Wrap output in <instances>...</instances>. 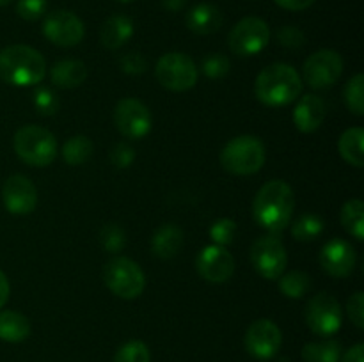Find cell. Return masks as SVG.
<instances>
[{"label": "cell", "instance_id": "obj_1", "mask_svg": "<svg viewBox=\"0 0 364 362\" xmlns=\"http://www.w3.org/2000/svg\"><path fill=\"white\" fill-rule=\"evenodd\" d=\"M295 197L290 185L283 180H272L263 185L252 201V215L258 226L272 234L283 233L291 222Z\"/></svg>", "mask_w": 364, "mask_h": 362}, {"label": "cell", "instance_id": "obj_2", "mask_svg": "<svg viewBox=\"0 0 364 362\" xmlns=\"http://www.w3.org/2000/svg\"><path fill=\"white\" fill-rule=\"evenodd\" d=\"M255 92L267 106L290 105L301 96L302 78L290 64H270L256 77Z\"/></svg>", "mask_w": 364, "mask_h": 362}, {"label": "cell", "instance_id": "obj_3", "mask_svg": "<svg viewBox=\"0 0 364 362\" xmlns=\"http://www.w3.org/2000/svg\"><path fill=\"white\" fill-rule=\"evenodd\" d=\"M45 57L28 45H11L0 52V78L16 87L36 85L45 78Z\"/></svg>", "mask_w": 364, "mask_h": 362}, {"label": "cell", "instance_id": "obj_4", "mask_svg": "<svg viewBox=\"0 0 364 362\" xmlns=\"http://www.w3.org/2000/svg\"><path fill=\"white\" fill-rule=\"evenodd\" d=\"M267 158L265 146L255 135H240L224 146L220 163L224 169L237 176H249L258 172Z\"/></svg>", "mask_w": 364, "mask_h": 362}, {"label": "cell", "instance_id": "obj_5", "mask_svg": "<svg viewBox=\"0 0 364 362\" xmlns=\"http://www.w3.org/2000/svg\"><path fill=\"white\" fill-rule=\"evenodd\" d=\"M14 151L18 158L32 167H46L55 160L57 141L52 131L38 124L21 126L14 133Z\"/></svg>", "mask_w": 364, "mask_h": 362}, {"label": "cell", "instance_id": "obj_6", "mask_svg": "<svg viewBox=\"0 0 364 362\" xmlns=\"http://www.w3.org/2000/svg\"><path fill=\"white\" fill-rule=\"evenodd\" d=\"M103 280L116 297L124 298V300H134L141 297L146 286L141 266L130 258L110 259L103 270Z\"/></svg>", "mask_w": 364, "mask_h": 362}, {"label": "cell", "instance_id": "obj_7", "mask_svg": "<svg viewBox=\"0 0 364 362\" xmlns=\"http://www.w3.org/2000/svg\"><path fill=\"white\" fill-rule=\"evenodd\" d=\"M156 80L169 91H188L198 82V66L185 53L171 52L159 59L155 67Z\"/></svg>", "mask_w": 364, "mask_h": 362}, {"label": "cell", "instance_id": "obj_8", "mask_svg": "<svg viewBox=\"0 0 364 362\" xmlns=\"http://www.w3.org/2000/svg\"><path fill=\"white\" fill-rule=\"evenodd\" d=\"M270 41V28L265 20L258 16H247L242 18L230 32V43L231 52L237 53L238 57H249L256 55L262 52Z\"/></svg>", "mask_w": 364, "mask_h": 362}, {"label": "cell", "instance_id": "obj_9", "mask_svg": "<svg viewBox=\"0 0 364 362\" xmlns=\"http://www.w3.org/2000/svg\"><path fill=\"white\" fill-rule=\"evenodd\" d=\"M251 263L256 272L265 279H279L288 265V254L283 241L274 234L259 236L251 247Z\"/></svg>", "mask_w": 364, "mask_h": 362}, {"label": "cell", "instance_id": "obj_10", "mask_svg": "<svg viewBox=\"0 0 364 362\" xmlns=\"http://www.w3.org/2000/svg\"><path fill=\"white\" fill-rule=\"evenodd\" d=\"M341 322H343V312L340 302L329 293H318L308 302L306 323L316 336H334L341 329Z\"/></svg>", "mask_w": 364, "mask_h": 362}, {"label": "cell", "instance_id": "obj_11", "mask_svg": "<svg viewBox=\"0 0 364 362\" xmlns=\"http://www.w3.org/2000/svg\"><path fill=\"white\" fill-rule=\"evenodd\" d=\"M343 73V59L334 50H318L304 62V80L313 89H327Z\"/></svg>", "mask_w": 364, "mask_h": 362}, {"label": "cell", "instance_id": "obj_12", "mask_svg": "<svg viewBox=\"0 0 364 362\" xmlns=\"http://www.w3.org/2000/svg\"><path fill=\"white\" fill-rule=\"evenodd\" d=\"M114 123L123 137L142 138L151 130L153 117L144 103L135 98H124L116 105Z\"/></svg>", "mask_w": 364, "mask_h": 362}, {"label": "cell", "instance_id": "obj_13", "mask_svg": "<svg viewBox=\"0 0 364 362\" xmlns=\"http://www.w3.org/2000/svg\"><path fill=\"white\" fill-rule=\"evenodd\" d=\"M43 34L50 43L63 48L78 45L84 39L85 28L80 18L71 11H53L43 21Z\"/></svg>", "mask_w": 364, "mask_h": 362}, {"label": "cell", "instance_id": "obj_14", "mask_svg": "<svg viewBox=\"0 0 364 362\" xmlns=\"http://www.w3.org/2000/svg\"><path fill=\"white\" fill-rule=\"evenodd\" d=\"M283 334L270 319H258L245 332V350L258 361L272 358L279 351Z\"/></svg>", "mask_w": 364, "mask_h": 362}, {"label": "cell", "instance_id": "obj_15", "mask_svg": "<svg viewBox=\"0 0 364 362\" xmlns=\"http://www.w3.org/2000/svg\"><path fill=\"white\" fill-rule=\"evenodd\" d=\"M196 268L199 275L205 280L213 284L226 283L231 279L235 272V259L226 247L220 245H208L199 252L196 259Z\"/></svg>", "mask_w": 364, "mask_h": 362}, {"label": "cell", "instance_id": "obj_16", "mask_svg": "<svg viewBox=\"0 0 364 362\" xmlns=\"http://www.w3.org/2000/svg\"><path fill=\"white\" fill-rule=\"evenodd\" d=\"M4 206L13 215H27L38 204V190L28 177L21 174L9 176L2 188Z\"/></svg>", "mask_w": 364, "mask_h": 362}, {"label": "cell", "instance_id": "obj_17", "mask_svg": "<svg viewBox=\"0 0 364 362\" xmlns=\"http://www.w3.org/2000/svg\"><path fill=\"white\" fill-rule=\"evenodd\" d=\"M320 265L329 275L347 277L355 266V251L347 240L333 238L320 251Z\"/></svg>", "mask_w": 364, "mask_h": 362}, {"label": "cell", "instance_id": "obj_18", "mask_svg": "<svg viewBox=\"0 0 364 362\" xmlns=\"http://www.w3.org/2000/svg\"><path fill=\"white\" fill-rule=\"evenodd\" d=\"M326 117V103L316 94H306L299 99L294 110V123L302 133L318 130Z\"/></svg>", "mask_w": 364, "mask_h": 362}, {"label": "cell", "instance_id": "obj_19", "mask_svg": "<svg viewBox=\"0 0 364 362\" xmlns=\"http://www.w3.org/2000/svg\"><path fill=\"white\" fill-rule=\"evenodd\" d=\"M223 21L224 16L219 7L206 2H201L192 7L187 13V18H185V23H187L188 31L199 35L215 34L223 27Z\"/></svg>", "mask_w": 364, "mask_h": 362}, {"label": "cell", "instance_id": "obj_20", "mask_svg": "<svg viewBox=\"0 0 364 362\" xmlns=\"http://www.w3.org/2000/svg\"><path fill=\"white\" fill-rule=\"evenodd\" d=\"M134 35V21L124 14H114L107 18L100 31L102 45L109 50H117Z\"/></svg>", "mask_w": 364, "mask_h": 362}, {"label": "cell", "instance_id": "obj_21", "mask_svg": "<svg viewBox=\"0 0 364 362\" xmlns=\"http://www.w3.org/2000/svg\"><path fill=\"white\" fill-rule=\"evenodd\" d=\"M183 245V231L174 224H164L151 238V251L156 258L171 259Z\"/></svg>", "mask_w": 364, "mask_h": 362}, {"label": "cell", "instance_id": "obj_22", "mask_svg": "<svg viewBox=\"0 0 364 362\" xmlns=\"http://www.w3.org/2000/svg\"><path fill=\"white\" fill-rule=\"evenodd\" d=\"M52 84L63 89H75L82 85L87 78V67L82 60L64 59L53 64L52 67Z\"/></svg>", "mask_w": 364, "mask_h": 362}, {"label": "cell", "instance_id": "obj_23", "mask_svg": "<svg viewBox=\"0 0 364 362\" xmlns=\"http://www.w3.org/2000/svg\"><path fill=\"white\" fill-rule=\"evenodd\" d=\"M31 334L27 316L16 311H0V339L6 343H21Z\"/></svg>", "mask_w": 364, "mask_h": 362}, {"label": "cell", "instance_id": "obj_24", "mask_svg": "<svg viewBox=\"0 0 364 362\" xmlns=\"http://www.w3.org/2000/svg\"><path fill=\"white\" fill-rule=\"evenodd\" d=\"M363 141H364V131L363 128H350L345 131L338 142V149L340 155L347 163L354 167L364 165V151H363Z\"/></svg>", "mask_w": 364, "mask_h": 362}, {"label": "cell", "instance_id": "obj_25", "mask_svg": "<svg viewBox=\"0 0 364 362\" xmlns=\"http://www.w3.org/2000/svg\"><path fill=\"white\" fill-rule=\"evenodd\" d=\"M341 224L352 238L361 241L364 238V204L359 199H350L341 208Z\"/></svg>", "mask_w": 364, "mask_h": 362}, {"label": "cell", "instance_id": "obj_26", "mask_svg": "<svg viewBox=\"0 0 364 362\" xmlns=\"http://www.w3.org/2000/svg\"><path fill=\"white\" fill-rule=\"evenodd\" d=\"M302 358L306 362H338L341 358V344L333 339L309 343L302 348Z\"/></svg>", "mask_w": 364, "mask_h": 362}, {"label": "cell", "instance_id": "obj_27", "mask_svg": "<svg viewBox=\"0 0 364 362\" xmlns=\"http://www.w3.org/2000/svg\"><path fill=\"white\" fill-rule=\"evenodd\" d=\"M92 153V142L85 135H75L64 144L63 158L68 165H80L87 162Z\"/></svg>", "mask_w": 364, "mask_h": 362}, {"label": "cell", "instance_id": "obj_28", "mask_svg": "<svg viewBox=\"0 0 364 362\" xmlns=\"http://www.w3.org/2000/svg\"><path fill=\"white\" fill-rule=\"evenodd\" d=\"M323 233V220L315 213H306L299 216L291 226V234L299 241L316 240Z\"/></svg>", "mask_w": 364, "mask_h": 362}, {"label": "cell", "instance_id": "obj_29", "mask_svg": "<svg viewBox=\"0 0 364 362\" xmlns=\"http://www.w3.org/2000/svg\"><path fill=\"white\" fill-rule=\"evenodd\" d=\"M309 287H311V279L304 272H299V270L279 277V290L288 298L304 297L309 291Z\"/></svg>", "mask_w": 364, "mask_h": 362}, {"label": "cell", "instance_id": "obj_30", "mask_svg": "<svg viewBox=\"0 0 364 362\" xmlns=\"http://www.w3.org/2000/svg\"><path fill=\"white\" fill-rule=\"evenodd\" d=\"M345 103L354 112L355 116H363L364 114V75L358 73L348 80L345 85Z\"/></svg>", "mask_w": 364, "mask_h": 362}, {"label": "cell", "instance_id": "obj_31", "mask_svg": "<svg viewBox=\"0 0 364 362\" xmlns=\"http://www.w3.org/2000/svg\"><path fill=\"white\" fill-rule=\"evenodd\" d=\"M114 362H151V353L142 341L132 339L116 351Z\"/></svg>", "mask_w": 364, "mask_h": 362}, {"label": "cell", "instance_id": "obj_32", "mask_svg": "<svg viewBox=\"0 0 364 362\" xmlns=\"http://www.w3.org/2000/svg\"><path fill=\"white\" fill-rule=\"evenodd\" d=\"M230 59H228L226 55H223V53H212V55L203 59L201 70L208 78L219 80V78L226 77V75L230 73Z\"/></svg>", "mask_w": 364, "mask_h": 362}, {"label": "cell", "instance_id": "obj_33", "mask_svg": "<svg viewBox=\"0 0 364 362\" xmlns=\"http://www.w3.org/2000/svg\"><path fill=\"white\" fill-rule=\"evenodd\" d=\"M34 106L41 116H53L59 110L60 102L52 89L38 87L34 91Z\"/></svg>", "mask_w": 364, "mask_h": 362}, {"label": "cell", "instance_id": "obj_34", "mask_svg": "<svg viewBox=\"0 0 364 362\" xmlns=\"http://www.w3.org/2000/svg\"><path fill=\"white\" fill-rule=\"evenodd\" d=\"M235 234H237V224L231 219H219L210 227V236L215 241V245H220V247L230 245L233 241Z\"/></svg>", "mask_w": 364, "mask_h": 362}, {"label": "cell", "instance_id": "obj_35", "mask_svg": "<svg viewBox=\"0 0 364 362\" xmlns=\"http://www.w3.org/2000/svg\"><path fill=\"white\" fill-rule=\"evenodd\" d=\"M100 241L109 252H117L124 247V231L116 224H107L100 233Z\"/></svg>", "mask_w": 364, "mask_h": 362}, {"label": "cell", "instance_id": "obj_36", "mask_svg": "<svg viewBox=\"0 0 364 362\" xmlns=\"http://www.w3.org/2000/svg\"><path fill=\"white\" fill-rule=\"evenodd\" d=\"M46 7H48L46 0H18L16 13L23 20L36 21L45 16Z\"/></svg>", "mask_w": 364, "mask_h": 362}, {"label": "cell", "instance_id": "obj_37", "mask_svg": "<svg viewBox=\"0 0 364 362\" xmlns=\"http://www.w3.org/2000/svg\"><path fill=\"white\" fill-rule=\"evenodd\" d=\"M277 43L283 45L284 48H301L304 45L306 38H304V32L297 27H291V25H287V27H281L276 34Z\"/></svg>", "mask_w": 364, "mask_h": 362}, {"label": "cell", "instance_id": "obj_38", "mask_svg": "<svg viewBox=\"0 0 364 362\" xmlns=\"http://www.w3.org/2000/svg\"><path fill=\"white\" fill-rule=\"evenodd\" d=\"M347 312L350 322L354 323L358 329H363L364 327V293L363 291H355V293L348 298Z\"/></svg>", "mask_w": 364, "mask_h": 362}, {"label": "cell", "instance_id": "obj_39", "mask_svg": "<svg viewBox=\"0 0 364 362\" xmlns=\"http://www.w3.org/2000/svg\"><path fill=\"white\" fill-rule=\"evenodd\" d=\"M134 149L128 144H123V142L114 146V149L110 151V162H112V165L117 167V169H127V167L134 162Z\"/></svg>", "mask_w": 364, "mask_h": 362}, {"label": "cell", "instance_id": "obj_40", "mask_svg": "<svg viewBox=\"0 0 364 362\" xmlns=\"http://www.w3.org/2000/svg\"><path fill=\"white\" fill-rule=\"evenodd\" d=\"M121 70L128 75H141L146 71V59L137 52H130L121 59Z\"/></svg>", "mask_w": 364, "mask_h": 362}, {"label": "cell", "instance_id": "obj_41", "mask_svg": "<svg viewBox=\"0 0 364 362\" xmlns=\"http://www.w3.org/2000/svg\"><path fill=\"white\" fill-rule=\"evenodd\" d=\"M279 7L288 11H304L315 4V0H274Z\"/></svg>", "mask_w": 364, "mask_h": 362}, {"label": "cell", "instance_id": "obj_42", "mask_svg": "<svg viewBox=\"0 0 364 362\" xmlns=\"http://www.w3.org/2000/svg\"><path fill=\"white\" fill-rule=\"evenodd\" d=\"M341 362H364V346L363 344H355V346H352L350 350L343 355Z\"/></svg>", "mask_w": 364, "mask_h": 362}, {"label": "cell", "instance_id": "obj_43", "mask_svg": "<svg viewBox=\"0 0 364 362\" xmlns=\"http://www.w3.org/2000/svg\"><path fill=\"white\" fill-rule=\"evenodd\" d=\"M9 293H11V286H9V280H7L6 273L0 270V309L6 305V302L9 300Z\"/></svg>", "mask_w": 364, "mask_h": 362}, {"label": "cell", "instance_id": "obj_44", "mask_svg": "<svg viewBox=\"0 0 364 362\" xmlns=\"http://www.w3.org/2000/svg\"><path fill=\"white\" fill-rule=\"evenodd\" d=\"M162 4L169 11H180L185 7V0H162Z\"/></svg>", "mask_w": 364, "mask_h": 362}, {"label": "cell", "instance_id": "obj_45", "mask_svg": "<svg viewBox=\"0 0 364 362\" xmlns=\"http://www.w3.org/2000/svg\"><path fill=\"white\" fill-rule=\"evenodd\" d=\"M13 0H0V6H7V4H11Z\"/></svg>", "mask_w": 364, "mask_h": 362}, {"label": "cell", "instance_id": "obj_46", "mask_svg": "<svg viewBox=\"0 0 364 362\" xmlns=\"http://www.w3.org/2000/svg\"><path fill=\"white\" fill-rule=\"evenodd\" d=\"M116 2H119V4H130V2H134V0H116Z\"/></svg>", "mask_w": 364, "mask_h": 362}]
</instances>
